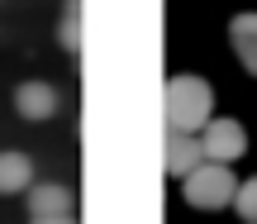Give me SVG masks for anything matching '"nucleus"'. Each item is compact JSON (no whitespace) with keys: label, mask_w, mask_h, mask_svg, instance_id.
Returning <instances> with one entry per match:
<instances>
[{"label":"nucleus","mask_w":257,"mask_h":224,"mask_svg":"<svg viewBox=\"0 0 257 224\" xmlns=\"http://www.w3.org/2000/svg\"><path fill=\"white\" fill-rule=\"evenodd\" d=\"M214 95L200 76H172L167 81V134H195L210 124Z\"/></svg>","instance_id":"nucleus-1"},{"label":"nucleus","mask_w":257,"mask_h":224,"mask_svg":"<svg viewBox=\"0 0 257 224\" xmlns=\"http://www.w3.org/2000/svg\"><path fill=\"white\" fill-rule=\"evenodd\" d=\"M233 196H238V181H233V172L219 167V162H200V167L186 177V200H191L195 210H219V205H229Z\"/></svg>","instance_id":"nucleus-2"},{"label":"nucleus","mask_w":257,"mask_h":224,"mask_svg":"<svg viewBox=\"0 0 257 224\" xmlns=\"http://www.w3.org/2000/svg\"><path fill=\"white\" fill-rule=\"evenodd\" d=\"M200 148H205V162L229 167L233 158H243V153H248V134H243L238 120H210V124H205Z\"/></svg>","instance_id":"nucleus-3"},{"label":"nucleus","mask_w":257,"mask_h":224,"mask_svg":"<svg viewBox=\"0 0 257 224\" xmlns=\"http://www.w3.org/2000/svg\"><path fill=\"white\" fill-rule=\"evenodd\" d=\"M200 162H205V148H200L195 134H167V172H172V177L186 181Z\"/></svg>","instance_id":"nucleus-4"},{"label":"nucleus","mask_w":257,"mask_h":224,"mask_svg":"<svg viewBox=\"0 0 257 224\" xmlns=\"http://www.w3.org/2000/svg\"><path fill=\"white\" fill-rule=\"evenodd\" d=\"M15 110L24 120H48V115H57V91L48 81H24L15 91Z\"/></svg>","instance_id":"nucleus-5"},{"label":"nucleus","mask_w":257,"mask_h":224,"mask_svg":"<svg viewBox=\"0 0 257 224\" xmlns=\"http://www.w3.org/2000/svg\"><path fill=\"white\" fill-rule=\"evenodd\" d=\"M29 210H34V219H67V210H72V191L67 186H34L29 191Z\"/></svg>","instance_id":"nucleus-6"},{"label":"nucleus","mask_w":257,"mask_h":224,"mask_svg":"<svg viewBox=\"0 0 257 224\" xmlns=\"http://www.w3.org/2000/svg\"><path fill=\"white\" fill-rule=\"evenodd\" d=\"M29 181H34V162H29L24 153L5 148L0 153V196H15V191H24Z\"/></svg>","instance_id":"nucleus-7"},{"label":"nucleus","mask_w":257,"mask_h":224,"mask_svg":"<svg viewBox=\"0 0 257 224\" xmlns=\"http://www.w3.org/2000/svg\"><path fill=\"white\" fill-rule=\"evenodd\" d=\"M229 38H233V53L243 57V67L257 76V15H238L229 24Z\"/></svg>","instance_id":"nucleus-8"},{"label":"nucleus","mask_w":257,"mask_h":224,"mask_svg":"<svg viewBox=\"0 0 257 224\" xmlns=\"http://www.w3.org/2000/svg\"><path fill=\"white\" fill-rule=\"evenodd\" d=\"M233 205H238L243 224H257V177H252V181H243V186H238V196H233Z\"/></svg>","instance_id":"nucleus-9"},{"label":"nucleus","mask_w":257,"mask_h":224,"mask_svg":"<svg viewBox=\"0 0 257 224\" xmlns=\"http://www.w3.org/2000/svg\"><path fill=\"white\" fill-rule=\"evenodd\" d=\"M76 43H81V19H76V0H72V10L62 19V48H76Z\"/></svg>","instance_id":"nucleus-10"},{"label":"nucleus","mask_w":257,"mask_h":224,"mask_svg":"<svg viewBox=\"0 0 257 224\" xmlns=\"http://www.w3.org/2000/svg\"><path fill=\"white\" fill-rule=\"evenodd\" d=\"M34 224H67V219H34Z\"/></svg>","instance_id":"nucleus-11"}]
</instances>
